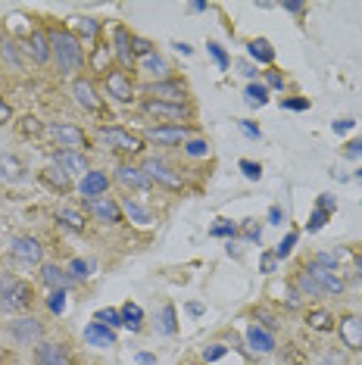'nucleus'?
Instances as JSON below:
<instances>
[{
    "mask_svg": "<svg viewBox=\"0 0 362 365\" xmlns=\"http://www.w3.org/2000/svg\"><path fill=\"white\" fill-rule=\"evenodd\" d=\"M51 47L56 53V63H60L63 76H72V72L81 69L85 53H81V44H78L76 35H69V31H53V35H51Z\"/></svg>",
    "mask_w": 362,
    "mask_h": 365,
    "instance_id": "nucleus-1",
    "label": "nucleus"
},
{
    "mask_svg": "<svg viewBox=\"0 0 362 365\" xmlns=\"http://www.w3.org/2000/svg\"><path fill=\"white\" fill-rule=\"evenodd\" d=\"M29 303H31V287L26 284V281H19L13 275L0 278V309L19 312V309H26Z\"/></svg>",
    "mask_w": 362,
    "mask_h": 365,
    "instance_id": "nucleus-2",
    "label": "nucleus"
},
{
    "mask_svg": "<svg viewBox=\"0 0 362 365\" xmlns=\"http://www.w3.org/2000/svg\"><path fill=\"white\" fill-rule=\"evenodd\" d=\"M306 272H309V278L322 287V294H343V287H347L334 269H325V265H319V262H309Z\"/></svg>",
    "mask_w": 362,
    "mask_h": 365,
    "instance_id": "nucleus-3",
    "label": "nucleus"
},
{
    "mask_svg": "<svg viewBox=\"0 0 362 365\" xmlns=\"http://www.w3.org/2000/svg\"><path fill=\"white\" fill-rule=\"evenodd\" d=\"M100 138L106 140L110 147H116V150H122V153H138L141 150V138H135L131 131H122V128H103L100 131Z\"/></svg>",
    "mask_w": 362,
    "mask_h": 365,
    "instance_id": "nucleus-4",
    "label": "nucleus"
},
{
    "mask_svg": "<svg viewBox=\"0 0 362 365\" xmlns=\"http://www.w3.org/2000/svg\"><path fill=\"white\" fill-rule=\"evenodd\" d=\"M51 135L60 147H66V150H76V147H85V135H81V128L69 125V122H53L51 125Z\"/></svg>",
    "mask_w": 362,
    "mask_h": 365,
    "instance_id": "nucleus-5",
    "label": "nucleus"
},
{
    "mask_svg": "<svg viewBox=\"0 0 362 365\" xmlns=\"http://www.w3.org/2000/svg\"><path fill=\"white\" fill-rule=\"evenodd\" d=\"M10 334L19 340V344H38L41 334H44V328H41V322L38 319H16L10 322Z\"/></svg>",
    "mask_w": 362,
    "mask_h": 365,
    "instance_id": "nucleus-6",
    "label": "nucleus"
},
{
    "mask_svg": "<svg viewBox=\"0 0 362 365\" xmlns=\"http://www.w3.org/2000/svg\"><path fill=\"white\" fill-rule=\"evenodd\" d=\"M144 175L153 178V181H160V185H166V187H172V190L181 187V175H175V172H172L162 160H147L144 163Z\"/></svg>",
    "mask_w": 362,
    "mask_h": 365,
    "instance_id": "nucleus-7",
    "label": "nucleus"
},
{
    "mask_svg": "<svg viewBox=\"0 0 362 365\" xmlns=\"http://www.w3.org/2000/svg\"><path fill=\"white\" fill-rule=\"evenodd\" d=\"M106 187H110V178H106V172H88V175H81V197L85 200H100L106 194Z\"/></svg>",
    "mask_w": 362,
    "mask_h": 365,
    "instance_id": "nucleus-8",
    "label": "nucleus"
},
{
    "mask_svg": "<svg viewBox=\"0 0 362 365\" xmlns=\"http://www.w3.org/2000/svg\"><path fill=\"white\" fill-rule=\"evenodd\" d=\"M81 337H85L90 346H97V350H110V346H116V334H113V328L100 325V322H90V325L81 331Z\"/></svg>",
    "mask_w": 362,
    "mask_h": 365,
    "instance_id": "nucleus-9",
    "label": "nucleus"
},
{
    "mask_svg": "<svg viewBox=\"0 0 362 365\" xmlns=\"http://www.w3.org/2000/svg\"><path fill=\"white\" fill-rule=\"evenodd\" d=\"M10 253L16 256L19 262H41V244L35 237H13L10 240Z\"/></svg>",
    "mask_w": 362,
    "mask_h": 365,
    "instance_id": "nucleus-10",
    "label": "nucleus"
},
{
    "mask_svg": "<svg viewBox=\"0 0 362 365\" xmlns=\"http://www.w3.org/2000/svg\"><path fill=\"white\" fill-rule=\"evenodd\" d=\"M244 337H247V344H250L253 353H272V350H275V337H272L262 325H257V322H253V325H247Z\"/></svg>",
    "mask_w": 362,
    "mask_h": 365,
    "instance_id": "nucleus-11",
    "label": "nucleus"
},
{
    "mask_svg": "<svg viewBox=\"0 0 362 365\" xmlns=\"http://www.w3.org/2000/svg\"><path fill=\"white\" fill-rule=\"evenodd\" d=\"M147 94H153V101L185 103V85H178V81H156V85L147 88Z\"/></svg>",
    "mask_w": 362,
    "mask_h": 365,
    "instance_id": "nucleus-12",
    "label": "nucleus"
},
{
    "mask_svg": "<svg viewBox=\"0 0 362 365\" xmlns=\"http://www.w3.org/2000/svg\"><path fill=\"white\" fill-rule=\"evenodd\" d=\"M106 91H110V97H116L119 103H128L131 94H135L131 78L125 76V72H110V76H106Z\"/></svg>",
    "mask_w": 362,
    "mask_h": 365,
    "instance_id": "nucleus-13",
    "label": "nucleus"
},
{
    "mask_svg": "<svg viewBox=\"0 0 362 365\" xmlns=\"http://www.w3.org/2000/svg\"><path fill=\"white\" fill-rule=\"evenodd\" d=\"M88 210L97 215L100 222H106V225H116V222H122V206L113 203V200H88Z\"/></svg>",
    "mask_w": 362,
    "mask_h": 365,
    "instance_id": "nucleus-14",
    "label": "nucleus"
},
{
    "mask_svg": "<svg viewBox=\"0 0 362 365\" xmlns=\"http://www.w3.org/2000/svg\"><path fill=\"white\" fill-rule=\"evenodd\" d=\"M144 110L150 115H162V119H181V115L191 113L187 103H166V101H147Z\"/></svg>",
    "mask_w": 362,
    "mask_h": 365,
    "instance_id": "nucleus-15",
    "label": "nucleus"
},
{
    "mask_svg": "<svg viewBox=\"0 0 362 365\" xmlns=\"http://www.w3.org/2000/svg\"><path fill=\"white\" fill-rule=\"evenodd\" d=\"M38 362L41 365H72L69 350L63 344H41L38 346Z\"/></svg>",
    "mask_w": 362,
    "mask_h": 365,
    "instance_id": "nucleus-16",
    "label": "nucleus"
},
{
    "mask_svg": "<svg viewBox=\"0 0 362 365\" xmlns=\"http://www.w3.org/2000/svg\"><path fill=\"white\" fill-rule=\"evenodd\" d=\"M116 181L125 187H135V190H147L150 187V178L144 175V169H135V165H119L116 169Z\"/></svg>",
    "mask_w": 362,
    "mask_h": 365,
    "instance_id": "nucleus-17",
    "label": "nucleus"
},
{
    "mask_svg": "<svg viewBox=\"0 0 362 365\" xmlns=\"http://www.w3.org/2000/svg\"><path fill=\"white\" fill-rule=\"evenodd\" d=\"M341 337L350 350H362V319L359 315H347L341 322Z\"/></svg>",
    "mask_w": 362,
    "mask_h": 365,
    "instance_id": "nucleus-18",
    "label": "nucleus"
},
{
    "mask_svg": "<svg viewBox=\"0 0 362 365\" xmlns=\"http://www.w3.org/2000/svg\"><path fill=\"white\" fill-rule=\"evenodd\" d=\"M72 94H76L78 106H85L88 113H97V110H100V101H97V94H94V88H90V81L78 78L76 85H72Z\"/></svg>",
    "mask_w": 362,
    "mask_h": 365,
    "instance_id": "nucleus-19",
    "label": "nucleus"
},
{
    "mask_svg": "<svg viewBox=\"0 0 362 365\" xmlns=\"http://www.w3.org/2000/svg\"><path fill=\"white\" fill-rule=\"evenodd\" d=\"M56 165L66 169L69 175H78V172H85L88 175V163H85V156H81L78 150H60L56 153Z\"/></svg>",
    "mask_w": 362,
    "mask_h": 365,
    "instance_id": "nucleus-20",
    "label": "nucleus"
},
{
    "mask_svg": "<svg viewBox=\"0 0 362 365\" xmlns=\"http://www.w3.org/2000/svg\"><path fill=\"white\" fill-rule=\"evenodd\" d=\"M187 135H191V131L181 128V125H175V128H147V138L156 140V144H181V140H187Z\"/></svg>",
    "mask_w": 362,
    "mask_h": 365,
    "instance_id": "nucleus-21",
    "label": "nucleus"
},
{
    "mask_svg": "<svg viewBox=\"0 0 362 365\" xmlns=\"http://www.w3.org/2000/svg\"><path fill=\"white\" fill-rule=\"evenodd\" d=\"M122 212L128 215L131 222H135V225H141V228H147V225H153V212L147 210V206H141V203H135L131 200V197H125V200H122Z\"/></svg>",
    "mask_w": 362,
    "mask_h": 365,
    "instance_id": "nucleus-22",
    "label": "nucleus"
},
{
    "mask_svg": "<svg viewBox=\"0 0 362 365\" xmlns=\"http://www.w3.org/2000/svg\"><path fill=\"white\" fill-rule=\"evenodd\" d=\"M41 278H44V284L53 287V290H66L72 284L69 272H63L60 265H44V269H41Z\"/></svg>",
    "mask_w": 362,
    "mask_h": 365,
    "instance_id": "nucleus-23",
    "label": "nucleus"
},
{
    "mask_svg": "<svg viewBox=\"0 0 362 365\" xmlns=\"http://www.w3.org/2000/svg\"><path fill=\"white\" fill-rule=\"evenodd\" d=\"M247 53H250L257 63H262V66H269L272 60H275V51H272V44L266 38H253L250 44H247Z\"/></svg>",
    "mask_w": 362,
    "mask_h": 365,
    "instance_id": "nucleus-24",
    "label": "nucleus"
},
{
    "mask_svg": "<svg viewBox=\"0 0 362 365\" xmlns=\"http://www.w3.org/2000/svg\"><path fill=\"white\" fill-rule=\"evenodd\" d=\"M156 331H160V334H166V337L178 331V325H175V306H172V303H166L160 309V315H156Z\"/></svg>",
    "mask_w": 362,
    "mask_h": 365,
    "instance_id": "nucleus-25",
    "label": "nucleus"
},
{
    "mask_svg": "<svg viewBox=\"0 0 362 365\" xmlns=\"http://www.w3.org/2000/svg\"><path fill=\"white\" fill-rule=\"evenodd\" d=\"M141 72H147V76H156V78H166V72H169V66H166V60L162 56H156V53H147V56H141Z\"/></svg>",
    "mask_w": 362,
    "mask_h": 365,
    "instance_id": "nucleus-26",
    "label": "nucleus"
},
{
    "mask_svg": "<svg viewBox=\"0 0 362 365\" xmlns=\"http://www.w3.org/2000/svg\"><path fill=\"white\" fill-rule=\"evenodd\" d=\"M22 172H26V165L16 160L13 153H0V178H22Z\"/></svg>",
    "mask_w": 362,
    "mask_h": 365,
    "instance_id": "nucleus-27",
    "label": "nucleus"
},
{
    "mask_svg": "<svg viewBox=\"0 0 362 365\" xmlns=\"http://www.w3.org/2000/svg\"><path fill=\"white\" fill-rule=\"evenodd\" d=\"M29 53L35 56V63H47V56H51L47 38L41 35V31H31V35H29Z\"/></svg>",
    "mask_w": 362,
    "mask_h": 365,
    "instance_id": "nucleus-28",
    "label": "nucleus"
},
{
    "mask_svg": "<svg viewBox=\"0 0 362 365\" xmlns=\"http://www.w3.org/2000/svg\"><path fill=\"white\" fill-rule=\"evenodd\" d=\"M122 325H125L128 331H141V322H144V312H141V306H135V303H125L122 306Z\"/></svg>",
    "mask_w": 362,
    "mask_h": 365,
    "instance_id": "nucleus-29",
    "label": "nucleus"
},
{
    "mask_svg": "<svg viewBox=\"0 0 362 365\" xmlns=\"http://www.w3.org/2000/svg\"><path fill=\"white\" fill-rule=\"evenodd\" d=\"M116 53H119V60L131 66V60H135V51H131V38H128V31L125 29H116Z\"/></svg>",
    "mask_w": 362,
    "mask_h": 365,
    "instance_id": "nucleus-30",
    "label": "nucleus"
},
{
    "mask_svg": "<svg viewBox=\"0 0 362 365\" xmlns=\"http://www.w3.org/2000/svg\"><path fill=\"white\" fill-rule=\"evenodd\" d=\"M244 97H247V103H250V106H262L269 101V88L266 85H247Z\"/></svg>",
    "mask_w": 362,
    "mask_h": 365,
    "instance_id": "nucleus-31",
    "label": "nucleus"
},
{
    "mask_svg": "<svg viewBox=\"0 0 362 365\" xmlns=\"http://www.w3.org/2000/svg\"><path fill=\"white\" fill-rule=\"evenodd\" d=\"M44 178L51 181V185H56L60 190H66V187H69V172H66V169H60V165H56V163H53L51 169L44 172Z\"/></svg>",
    "mask_w": 362,
    "mask_h": 365,
    "instance_id": "nucleus-32",
    "label": "nucleus"
},
{
    "mask_svg": "<svg viewBox=\"0 0 362 365\" xmlns=\"http://www.w3.org/2000/svg\"><path fill=\"white\" fill-rule=\"evenodd\" d=\"M90 269H94V262H88V259H72L69 262V278L72 281H85L90 275Z\"/></svg>",
    "mask_w": 362,
    "mask_h": 365,
    "instance_id": "nucleus-33",
    "label": "nucleus"
},
{
    "mask_svg": "<svg viewBox=\"0 0 362 365\" xmlns=\"http://www.w3.org/2000/svg\"><path fill=\"white\" fill-rule=\"evenodd\" d=\"M56 219L66 222V225H69V228H85V215L76 212V210H69V206H63V210L56 212Z\"/></svg>",
    "mask_w": 362,
    "mask_h": 365,
    "instance_id": "nucleus-34",
    "label": "nucleus"
},
{
    "mask_svg": "<svg viewBox=\"0 0 362 365\" xmlns=\"http://www.w3.org/2000/svg\"><path fill=\"white\" fill-rule=\"evenodd\" d=\"M72 22H76V31H78L81 38H94L97 31H100V22H97V19H88V16H85V19H72Z\"/></svg>",
    "mask_w": 362,
    "mask_h": 365,
    "instance_id": "nucleus-35",
    "label": "nucleus"
},
{
    "mask_svg": "<svg viewBox=\"0 0 362 365\" xmlns=\"http://www.w3.org/2000/svg\"><path fill=\"white\" fill-rule=\"evenodd\" d=\"M94 322H100L106 328H116V325H122V312L119 309H100L94 315Z\"/></svg>",
    "mask_w": 362,
    "mask_h": 365,
    "instance_id": "nucleus-36",
    "label": "nucleus"
},
{
    "mask_svg": "<svg viewBox=\"0 0 362 365\" xmlns=\"http://www.w3.org/2000/svg\"><path fill=\"white\" fill-rule=\"evenodd\" d=\"M207 51H210V56H212V60L219 63V69H222V72H225L228 66H232V60H228V53L222 51V47L216 44V41H210V44H207Z\"/></svg>",
    "mask_w": 362,
    "mask_h": 365,
    "instance_id": "nucleus-37",
    "label": "nucleus"
},
{
    "mask_svg": "<svg viewBox=\"0 0 362 365\" xmlns=\"http://www.w3.org/2000/svg\"><path fill=\"white\" fill-rule=\"evenodd\" d=\"M328 215H331V212H328V210H322V206H319V210L309 215V222H306V231H319V228H325Z\"/></svg>",
    "mask_w": 362,
    "mask_h": 365,
    "instance_id": "nucleus-38",
    "label": "nucleus"
},
{
    "mask_svg": "<svg viewBox=\"0 0 362 365\" xmlns=\"http://www.w3.org/2000/svg\"><path fill=\"white\" fill-rule=\"evenodd\" d=\"M185 153L187 156H207L210 144H207V140H200V138H194V140H187V144H185Z\"/></svg>",
    "mask_w": 362,
    "mask_h": 365,
    "instance_id": "nucleus-39",
    "label": "nucleus"
},
{
    "mask_svg": "<svg viewBox=\"0 0 362 365\" xmlns=\"http://www.w3.org/2000/svg\"><path fill=\"white\" fill-rule=\"evenodd\" d=\"M294 244H297V235H294V231H291V235H284V240L275 247V259H284V256H291Z\"/></svg>",
    "mask_w": 362,
    "mask_h": 365,
    "instance_id": "nucleus-40",
    "label": "nucleus"
},
{
    "mask_svg": "<svg viewBox=\"0 0 362 365\" xmlns=\"http://www.w3.org/2000/svg\"><path fill=\"white\" fill-rule=\"evenodd\" d=\"M47 306H51V312L63 315V312H66V290H53L51 300H47Z\"/></svg>",
    "mask_w": 362,
    "mask_h": 365,
    "instance_id": "nucleus-41",
    "label": "nucleus"
},
{
    "mask_svg": "<svg viewBox=\"0 0 362 365\" xmlns=\"http://www.w3.org/2000/svg\"><path fill=\"white\" fill-rule=\"evenodd\" d=\"M234 231H237L234 222L219 219V225H212V228H210V235H212V237H228V235H234Z\"/></svg>",
    "mask_w": 362,
    "mask_h": 365,
    "instance_id": "nucleus-42",
    "label": "nucleus"
},
{
    "mask_svg": "<svg viewBox=\"0 0 362 365\" xmlns=\"http://www.w3.org/2000/svg\"><path fill=\"white\" fill-rule=\"evenodd\" d=\"M241 172L250 181H259V175H262V169H259V163H250V160H241Z\"/></svg>",
    "mask_w": 362,
    "mask_h": 365,
    "instance_id": "nucleus-43",
    "label": "nucleus"
},
{
    "mask_svg": "<svg viewBox=\"0 0 362 365\" xmlns=\"http://www.w3.org/2000/svg\"><path fill=\"white\" fill-rule=\"evenodd\" d=\"M225 350H228V346L212 344V346H207V350H203V359H207V362H219L222 356H225Z\"/></svg>",
    "mask_w": 362,
    "mask_h": 365,
    "instance_id": "nucleus-44",
    "label": "nucleus"
},
{
    "mask_svg": "<svg viewBox=\"0 0 362 365\" xmlns=\"http://www.w3.org/2000/svg\"><path fill=\"white\" fill-rule=\"evenodd\" d=\"M253 319H257V325H259V322H262V328H266V331H272V328H275V325H278V322H275V319H272V315H269V312H262V309H257V312H253Z\"/></svg>",
    "mask_w": 362,
    "mask_h": 365,
    "instance_id": "nucleus-45",
    "label": "nucleus"
},
{
    "mask_svg": "<svg viewBox=\"0 0 362 365\" xmlns=\"http://www.w3.org/2000/svg\"><path fill=\"white\" fill-rule=\"evenodd\" d=\"M331 128L337 131V135H347V131H353V128H356V119H337Z\"/></svg>",
    "mask_w": 362,
    "mask_h": 365,
    "instance_id": "nucleus-46",
    "label": "nucleus"
},
{
    "mask_svg": "<svg viewBox=\"0 0 362 365\" xmlns=\"http://www.w3.org/2000/svg\"><path fill=\"white\" fill-rule=\"evenodd\" d=\"M281 106H284V110H309V101H306V97H297V101H281Z\"/></svg>",
    "mask_w": 362,
    "mask_h": 365,
    "instance_id": "nucleus-47",
    "label": "nucleus"
},
{
    "mask_svg": "<svg viewBox=\"0 0 362 365\" xmlns=\"http://www.w3.org/2000/svg\"><path fill=\"white\" fill-rule=\"evenodd\" d=\"M328 322H331V319H328V312H312L309 315V325L312 328H328Z\"/></svg>",
    "mask_w": 362,
    "mask_h": 365,
    "instance_id": "nucleus-48",
    "label": "nucleus"
},
{
    "mask_svg": "<svg viewBox=\"0 0 362 365\" xmlns=\"http://www.w3.org/2000/svg\"><path fill=\"white\" fill-rule=\"evenodd\" d=\"M275 265H278L275 253H266V256H262V259H259V269H262V272H275Z\"/></svg>",
    "mask_w": 362,
    "mask_h": 365,
    "instance_id": "nucleus-49",
    "label": "nucleus"
},
{
    "mask_svg": "<svg viewBox=\"0 0 362 365\" xmlns=\"http://www.w3.org/2000/svg\"><path fill=\"white\" fill-rule=\"evenodd\" d=\"M281 222H284L281 206H272V210H269V225H281Z\"/></svg>",
    "mask_w": 362,
    "mask_h": 365,
    "instance_id": "nucleus-50",
    "label": "nucleus"
},
{
    "mask_svg": "<svg viewBox=\"0 0 362 365\" xmlns=\"http://www.w3.org/2000/svg\"><path fill=\"white\" fill-rule=\"evenodd\" d=\"M241 131H244L247 138H253V140H259V138H262V135H259V128H253L250 122H241Z\"/></svg>",
    "mask_w": 362,
    "mask_h": 365,
    "instance_id": "nucleus-51",
    "label": "nucleus"
},
{
    "mask_svg": "<svg viewBox=\"0 0 362 365\" xmlns=\"http://www.w3.org/2000/svg\"><path fill=\"white\" fill-rule=\"evenodd\" d=\"M347 156H362V138L353 140V144H347Z\"/></svg>",
    "mask_w": 362,
    "mask_h": 365,
    "instance_id": "nucleus-52",
    "label": "nucleus"
},
{
    "mask_svg": "<svg viewBox=\"0 0 362 365\" xmlns=\"http://www.w3.org/2000/svg\"><path fill=\"white\" fill-rule=\"evenodd\" d=\"M266 81H269V88H281V85H284L278 72H269V76H266Z\"/></svg>",
    "mask_w": 362,
    "mask_h": 365,
    "instance_id": "nucleus-53",
    "label": "nucleus"
},
{
    "mask_svg": "<svg viewBox=\"0 0 362 365\" xmlns=\"http://www.w3.org/2000/svg\"><path fill=\"white\" fill-rule=\"evenodd\" d=\"M281 6H284L287 13H303V10H306V6H303V4H294V0H287V4H281Z\"/></svg>",
    "mask_w": 362,
    "mask_h": 365,
    "instance_id": "nucleus-54",
    "label": "nucleus"
},
{
    "mask_svg": "<svg viewBox=\"0 0 362 365\" xmlns=\"http://www.w3.org/2000/svg\"><path fill=\"white\" fill-rule=\"evenodd\" d=\"M325 365H343V356H337V353H325Z\"/></svg>",
    "mask_w": 362,
    "mask_h": 365,
    "instance_id": "nucleus-55",
    "label": "nucleus"
},
{
    "mask_svg": "<svg viewBox=\"0 0 362 365\" xmlns=\"http://www.w3.org/2000/svg\"><path fill=\"white\" fill-rule=\"evenodd\" d=\"M135 359L141 362V365H153V362H156V356H150V353H138Z\"/></svg>",
    "mask_w": 362,
    "mask_h": 365,
    "instance_id": "nucleus-56",
    "label": "nucleus"
},
{
    "mask_svg": "<svg viewBox=\"0 0 362 365\" xmlns=\"http://www.w3.org/2000/svg\"><path fill=\"white\" fill-rule=\"evenodd\" d=\"M6 119H10V106H6L4 101H0V125H4Z\"/></svg>",
    "mask_w": 362,
    "mask_h": 365,
    "instance_id": "nucleus-57",
    "label": "nucleus"
},
{
    "mask_svg": "<svg viewBox=\"0 0 362 365\" xmlns=\"http://www.w3.org/2000/svg\"><path fill=\"white\" fill-rule=\"evenodd\" d=\"M241 72H244L247 78H253V76H257V69H253V66H247V63H241Z\"/></svg>",
    "mask_w": 362,
    "mask_h": 365,
    "instance_id": "nucleus-58",
    "label": "nucleus"
},
{
    "mask_svg": "<svg viewBox=\"0 0 362 365\" xmlns=\"http://www.w3.org/2000/svg\"><path fill=\"white\" fill-rule=\"evenodd\" d=\"M187 312H191V315H203V306L200 303H191V306H187Z\"/></svg>",
    "mask_w": 362,
    "mask_h": 365,
    "instance_id": "nucleus-59",
    "label": "nucleus"
},
{
    "mask_svg": "<svg viewBox=\"0 0 362 365\" xmlns=\"http://www.w3.org/2000/svg\"><path fill=\"white\" fill-rule=\"evenodd\" d=\"M175 51L185 53V56H191V44H175Z\"/></svg>",
    "mask_w": 362,
    "mask_h": 365,
    "instance_id": "nucleus-60",
    "label": "nucleus"
},
{
    "mask_svg": "<svg viewBox=\"0 0 362 365\" xmlns=\"http://www.w3.org/2000/svg\"><path fill=\"white\" fill-rule=\"evenodd\" d=\"M353 265H356V278L362 281V256H356V259H353Z\"/></svg>",
    "mask_w": 362,
    "mask_h": 365,
    "instance_id": "nucleus-61",
    "label": "nucleus"
},
{
    "mask_svg": "<svg viewBox=\"0 0 362 365\" xmlns=\"http://www.w3.org/2000/svg\"><path fill=\"white\" fill-rule=\"evenodd\" d=\"M356 178H359V181H362V169H356Z\"/></svg>",
    "mask_w": 362,
    "mask_h": 365,
    "instance_id": "nucleus-62",
    "label": "nucleus"
}]
</instances>
